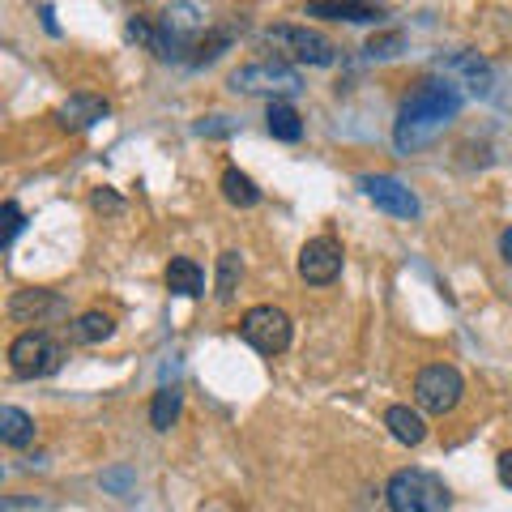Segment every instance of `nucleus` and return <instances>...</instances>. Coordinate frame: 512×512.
<instances>
[{
	"label": "nucleus",
	"mask_w": 512,
	"mask_h": 512,
	"mask_svg": "<svg viewBox=\"0 0 512 512\" xmlns=\"http://www.w3.org/2000/svg\"><path fill=\"white\" fill-rule=\"evenodd\" d=\"M461 107H466V90H461L457 77H423L397 107L393 146L410 154L427 146V141H436L448 128V120H457Z\"/></svg>",
	"instance_id": "nucleus-1"
},
{
	"label": "nucleus",
	"mask_w": 512,
	"mask_h": 512,
	"mask_svg": "<svg viewBox=\"0 0 512 512\" xmlns=\"http://www.w3.org/2000/svg\"><path fill=\"white\" fill-rule=\"evenodd\" d=\"M384 504H389V512H448L453 508V491L444 487L440 474L410 466L384 483Z\"/></svg>",
	"instance_id": "nucleus-2"
},
{
	"label": "nucleus",
	"mask_w": 512,
	"mask_h": 512,
	"mask_svg": "<svg viewBox=\"0 0 512 512\" xmlns=\"http://www.w3.org/2000/svg\"><path fill=\"white\" fill-rule=\"evenodd\" d=\"M261 43H269L278 56L295 60V64H312V69H329V64L338 60V43L312 26H269Z\"/></svg>",
	"instance_id": "nucleus-3"
},
{
	"label": "nucleus",
	"mask_w": 512,
	"mask_h": 512,
	"mask_svg": "<svg viewBox=\"0 0 512 512\" xmlns=\"http://www.w3.org/2000/svg\"><path fill=\"white\" fill-rule=\"evenodd\" d=\"M60 363H64V346L43 329L18 333V338L9 342V372L18 380H43V376L60 372Z\"/></svg>",
	"instance_id": "nucleus-4"
},
{
	"label": "nucleus",
	"mask_w": 512,
	"mask_h": 512,
	"mask_svg": "<svg viewBox=\"0 0 512 512\" xmlns=\"http://www.w3.org/2000/svg\"><path fill=\"white\" fill-rule=\"evenodd\" d=\"M227 86L235 94H269V99H291V94L303 90L299 82V69L282 60H252V64H239V69L227 77Z\"/></svg>",
	"instance_id": "nucleus-5"
},
{
	"label": "nucleus",
	"mask_w": 512,
	"mask_h": 512,
	"mask_svg": "<svg viewBox=\"0 0 512 512\" xmlns=\"http://www.w3.org/2000/svg\"><path fill=\"white\" fill-rule=\"evenodd\" d=\"M461 397H466V380L453 363H431L423 367L419 376H414V406L423 414H453L461 406Z\"/></svg>",
	"instance_id": "nucleus-6"
},
{
	"label": "nucleus",
	"mask_w": 512,
	"mask_h": 512,
	"mask_svg": "<svg viewBox=\"0 0 512 512\" xmlns=\"http://www.w3.org/2000/svg\"><path fill=\"white\" fill-rule=\"evenodd\" d=\"M205 30H210V22H205L201 5H192V0H175V5L163 9V18H158V47L154 52L163 60H171V56L188 52Z\"/></svg>",
	"instance_id": "nucleus-7"
},
{
	"label": "nucleus",
	"mask_w": 512,
	"mask_h": 512,
	"mask_svg": "<svg viewBox=\"0 0 512 512\" xmlns=\"http://www.w3.org/2000/svg\"><path fill=\"white\" fill-rule=\"evenodd\" d=\"M239 333H244V342L252 350H261V355H282V350H291V316H286L282 308H274V303H256V308L244 312V320H239Z\"/></svg>",
	"instance_id": "nucleus-8"
},
{
	"label": "nucleus",
	"mask_w": 512,
	"mask_h": 512,
	"mask_svg": "<svg viewBox=\"0 0 512 512\" xmlns=\"http://www.w3.org/2000/svg\"><path fill=\"white\" fill-rule=\"evenodd\" d=\"M342 265H346V252H342V244H338L333 235L308 239V244L299 248V261H295L299 278L308 282V286H329V282H338V278H342Z\"/></svg>",
	"instance_id": "nucleus-9"
},
{
	"label": "nucleus",
	"mask_w": 512,
	"mask_h": 512,
	"mask_svg": "<svg viewBox=\"0 0 512 512\" xmlns=\"http://www.w3.org/2000/svg\"><path fill=\"white\" fill-rule=\"evenodd\" d=\"M359 188H363V197L372 201L376 210L393 214V218H419L423 214V205H419V197H414V188L402 184L397 175L367 171V175H359Z\"/></svg>",
	"instance_id": "nucleus-10"
},
{
	"label": "nucleus",
	"mask_w": 512,
	"mask_h": 512,
	"mask_svg": "<svg viewBox=\"0 0 512 512\" xmlns=\"http://www.w3.org/2000/svg\"><path fill=\"white\" fill-rule=\"evenodd\" d=\"M64 312H69V303H64L56 291H39V286L18 291L9 299V320H18V325H47V320H56Z\"/></svg>",
	"instance_id": "nucleus-11"
},
{
	"label": "nucleus",
	"mask_w": 512,
	"mask_h": 512,
	"mask_svg": "<svg viewBox=\"0 0 512 512\" xmlns=\"http://www.w3.org/2000/svg\"><path fill=\"white\" fill-rule=\"evenodd\" d=\"M107 111H111V103L107 99H99V94H69V99L60 103V111H56V120H60V128H69V133H86V128H94L99 120H107Z\"/></svg>",
	"instance_id": "nucleus-12"
},
{
	"label": "nucleus",
	"mask_w": 512,
	"mask_h": 512,
	"mask_svg": "<svg viewBox=\"0 0 512 512\" xmlns=\"http://www.w3.org/2000/svg\"><path fill=\"white\" fill-rule=\"evenodd\" d=\"M308 13L312 18H325V22H380L384 18V5L380 0H308Z\"/></svg>",
	"instance_id": "nucleus-13"
},
{
	"label": "nucleus",
	"mask_w": 512,
	"mask_h": 512,
	"mask_svg": "<svg viewBox=\"0 0 512 512\" xmlns=\"http://www.w3.org/2000/svg\"><path fill=\"white\" fill-rule=\"evenodd\" d=\"M440 69H444V73H457L461 86H470L474 94H491L495 73H491V64L478 56V52H453V56H444Z\"/></svg>",
	"instance_id": "nucleus-14"
},
{
	"label": "nucleus",
	"mask_w": 512,
	"mask_h": 512,
	"mask_svg": "<svg viewBox=\"0 0 512 512\" xmlns=\"http://www.w3.org/2000/svg\"><path fill=\"white\" fill-rule=\"evenodd\" d=\"M384 427H389V436L397 444H406V448H419L427 440V419H423V410L419 406H389L384 410Z\"/></svg>",
	"instance_id": "nucleus-15"
},
{
	"label": "nucleus",
	"mask_w": 512,
	"mask_h": 512,
	"mask_svg": "<svg viewBox=\"0 0 512 512\" xmlns=\"http://www.w3.org/2000/svg\"><path fill=\"white\" fill-rule=\"evenodd\" d=\"M163 282H167V291L180 295V299H201L205 295V274L192 256H171Z\"/></svg>",
	"instance_id": "nucleus-16"
},
{
	"label": "nucleus",
	"mask_w": 512,
	"mask_h": 512,
	"mask_svg": "<svg viewBox=\"0 0 512 512\" xmlns=\"http://www.w3.org/2000/svg\"><path fill=\"white\" fill-rule=\"evenodd\" d=\"M265 128L274 141H286V146H295L303 137V116L286 103V99H269V111H265Z\"/></svg>",
	"instance_id": "nucleus-17"
},
{
	"label": "nucleus",
	"mask_w": 512,
	"mask_h": 512,
	"mask_svg": "<svg viewBox=\"0 0 512 512\" xmlns=\"http://www.w3.org/2000/svg\"><path fill=\"white\" fill-rule=\"evenodd\" d=\"M222 197H227V205H235V210H252V205H261V188H256L252 175H244L239 167H227L222 171Z\"/></svg>",
	"instance_id": "nucleus-18"
},
{
	"label": "nucleus",
	"mask_w": 512,
	"mask_h": 512,
	"mask_svg": "<svg viewBox=\"0 0 512 512\" xmlns=\"http://www.w3.org/2000/svg\"><path fill=\"white\" fill-rule=\"evenodd\" d=\"M0 444L5 448H26L35 444V419L18 406H5L0 410Z\"/></svg>",
	"instance_id": "nucleus-19"
},
{
	"label": "nucleus",
	"mask_w": 512,
	"mask_h": 512,
	"mask_svg": "<svg viewBox=\"0 0 512 512\" xmlns=\"http://www.w3.org/2000/svg\"><path fill=\"white\" fill-rule=\"evenodd\" d=\"M111 333H116V320H111L107 312L99 308H90L73 320V342H82V346H103Z\"/></svg>",
	"instance_id": "nucleus-20"
},
{
	"label": "nucleus",
	"mask_w": 512,
	"mask_h": 512,
	"mask_svg": "<svg viewBox=\"0 0 512 512\" xmlns=\"http://www.w3.org/2000/svg\"><path fill=\"white\" fill-rule=\"evenodd\" d=\"M239 278H244V256H239L235 248H227V252L218 256V282H214V295H218V303H235Z\"/></svg>",
	"instance_id": "nucleus-21"
},
{
	"label": "nucleus",
	"mask_w": 512,
	"mask_h": 512,
	"mask_svg": "<svg viewBox=\"0 0 512 512\" xmlns=\"http://www.w3.org/2000/svg\"><path fill=\"white\" fill-rule=\"evenodd\" d=\"M180 406H184V393L175 389V384H163V389L154 393V402H150V423H154V431H171L175 419H180Z\"/></svg>",
	"instance_id": "nucleus-22"
},
{
	"label": "nucleus",
	"mask_w": 512,
	"mask_h": 512,
	"mask_svg": "<svg viewBox=\"0 0 512 512\" xmlns=\"http://www.w3.org/2000/svg\"><path fill=\"white\" fill-rule=\"evenodd\" d=\"M235 43V35H231V30H222V26H214V30H205V35L197 39V43H192L188 47V64H210V60H218L222 52H227V47Z\"/></svg>",
	"instance_id": "nucleus-23"
},
{
	"label": "nucleus",
	"mask_w": 512,
	"mask_h": 512,
	"mask_svg": "<svg viewBox=\"0 0 512 512\" xmlns=\"http://www.w3.org/2000/svg\"><path fill=\"white\" fill-rule=\"evenodd\" d=\"M402 47H406V35H402V30H384V35H372V39H367L363 52L372 56V60H393L397 52H402Z\"/></svg>",
	"instance_id": "nucleus-24"
},
{
	"label": "nucleus",
	"mask_w": 512,
	"mask_h": 512,
	"mask_svg": "<svg viewBox=\"0 0 512 512\" xmlns=\"http://www.w3.org/2000/svg\"><path fill=\"white\" fill-rule=\"evenodd\" d=\"M0 218H5V235H0V244H5V248H13V239H18V231L26 227V214H22V205L9 197L5 205H0Z\"/></svg>",
	"instance_id": "nucleus-25"
},
{
	"label": "nucleus",
	"mask_w": 512,
	"mask_h": 512,
	"mask_svg": "<svg viewBox=\"0 0 512 512\" xmlns=\"http://www.w3.org/2000/svg\"><path fill=\"white\" fill-rule=\"evenodd\" d=\"M90 210L107 214V218H120L124 214V197H120V192H111V188H94L90 192Z\"/></svg>",
	"instance_id": "nucleus-26"
},
{
	"label": "nucleus",
	"mask_w": 512,
	"mask_h": 512,
	"mask_svg": "<svg viewBox=\"0 0 512 512\" xmlns=\"http://www.w3.org/2000/svg\"><path fill=\"white\" fill-rule=\"evenodd\" d=\"M231 128H235V124H227V116H210V120L197 124V133H201V137H227Z\"/></svg>",
	"instance_id": "nucleus-27"
},
{
	"label": "nucleus",
	"mask_w": 512,
	"mask_h": 512,
	"mask_svg": "<svg viewBox=\"0 0 512 512\" xmlns=\"http://www.w3.org/2000/svg\"><path fill=\"white\" fill-rule=\"evenodd\" d=\"M495 474H500V483L512 491V448H508V453H500V461H495Z\"/></svg>",
	"instance_id": "nucleus-28"
},
{
	"label": "nucleus",
	"mask_w": 512,
	"mask_h": 512,
	"mask_svg": "<svg viewBox=\"0 0 512 512\" xmlns=\"http://www.w3.org/2000/svg\"><path fill=\"white\" fill-rule=\"evenodd\" d=\"M500 256H504V261L512 265V227H508V231L500 235Z\"/></svg>",
	"instance_id": "nucleus-29"
}]
</instances>
